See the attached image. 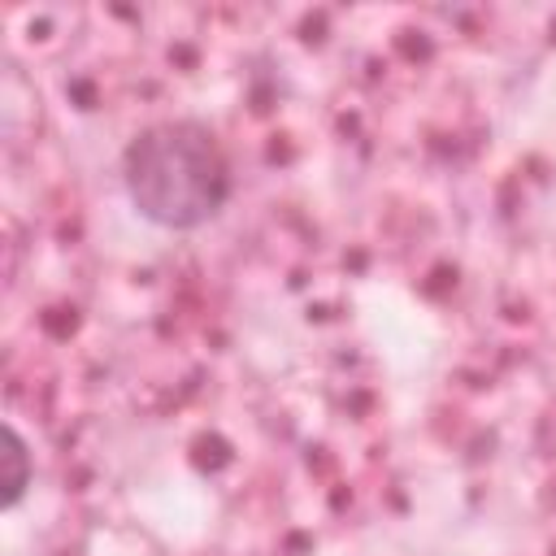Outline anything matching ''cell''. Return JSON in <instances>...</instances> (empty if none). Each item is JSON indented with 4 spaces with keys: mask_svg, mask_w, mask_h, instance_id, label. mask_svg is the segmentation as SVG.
<instances>
[{
    "mask_svg": "<svg viewBox=\"0 0 556 556\" xmlns=\"http://www.w3.org/2000/svg\"><path fill=\"white\" fill-rule=\"evenodd\" d=\"M122 182L139 217L165 230H195L222 213L230 195V165L208 126L161 122L126 148Z\"/></svg>",
    "mask_w": 556,
    "mask_h": 556,
    "instance_id": "6da1fadb",
    "label": "cell"
},
{
    "mask_svg": "<svg viewBox=\"0 0 556 556\" xmlns=\"http://www.w3.org/2000/svg\"><path fill=\"white\" fill-rule=\"evenodd\" d=\"M0 434H4V478H0V504L4 508H17L22 504V495L30 491V478H35V465H30V447H26V439H22V430L13 426V421H4L0 426Z\"/></svg>",
    "mask_w": 556,
    "mask_h": 556,
    "instance_id": "7a4b0ae2",
    "label": "cell"
}]
</instances>
